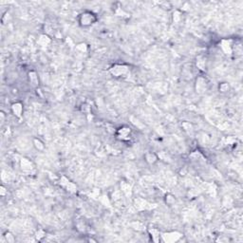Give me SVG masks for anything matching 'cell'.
I'll return each mask as SVG.
<instances>
[{
	"instance_id": "cell-1",
	"label": "cell",
	"mask_w": 243,
	"mask_h": 243,
	"mask_svg": "<svg viewBox=\"0 0 243 243\" xmlns=\"http://www.w3.org/2000/svg\"><path fill=\"white\" fill-rule=\"evenodd\" d=\"M92 17H93V14H92V13L83 14L82 24H83V25H89V24H92V22H93V20H92Z\"/></svg>"
}]
</instances>
